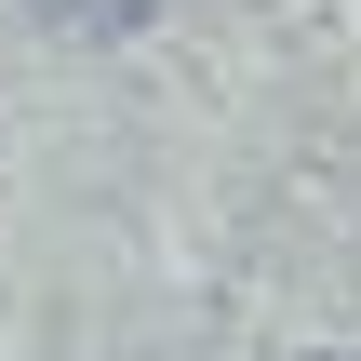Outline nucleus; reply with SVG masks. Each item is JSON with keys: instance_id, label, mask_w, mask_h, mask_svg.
<instances>
[{"instance_id": "nucleus-2", "label": "nucleus", "mask_w": 361, "mask_h": 361, "mask_svg": "<svg viewBox=\"0 0 361 361\" xmlns=\"http://www.w3.org/2000/svg\"><path fill=\"white\" fill-rule=\"evenodd\" d=\"M308 361H361V348H308Z\"/></svg>"}, {"instance_id": "nucleus-1", "label": "nucleus", "mask_w": 361, "mask_h": 361, "mask_svg": "<svg viewBox=\"0 0 361 361\" xmlns=\"http://www.w3.org/2000/svg\"><path fill=\"white\" fill-rule=\"evenodd\" d=\"M67 13H80V27H147L161 0H67Z\"/></svg>"}]
</instances>
